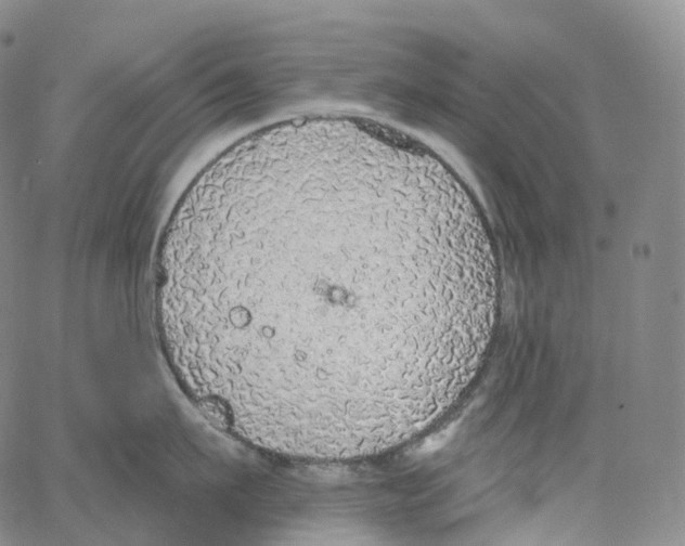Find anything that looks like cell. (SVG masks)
I'll use <instances>...</instances> for the list:
<instances>
[{
    "label": "cell",
    "instance_id": "cell-1",
    "mask_svg": "<svg viewBox=\"0 0 685 546\" xmlns=\"http://www.w3.org/2000/svg\"><path fill=\"white\" fill-rule=\"evenodd\" d=\"M156 273L186 392L247 443L310 461L421 439L479 369L499 296L465 199L402 156L331 141L204 171Z\"/></svg>",
    "mask_w": 685,
    "mask_h": 546
}]
</instances>
